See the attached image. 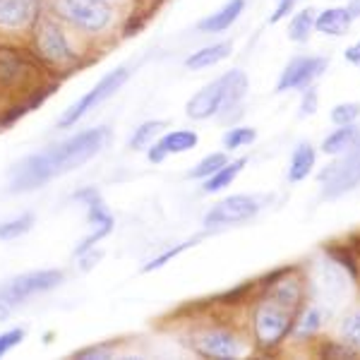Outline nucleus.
I'll use <instances>...</instances> for the list:
<instances>
[{"instance_id": "nucleus-1", "label": "nucleus", "mask_w": 360, "mask_h": 360, "mask_svg": "<svg viewBox=\"0 0 360 360\" xmlns=\"http://www.w3.org/2000/svg\"><path fill=\"white\" fill-rule=\"evenodd\" d=\"M108 127H94V130L79 132L77 137H70L65 142L53 144L44 152L29 156L22 164H17L10 178V190L13 193H29L46 185L49 180L75 171L82 164L101 152L108 142Z\"/></svg>"}, {"instance_id": "nucleus-2", "label": "nucleus", "mask_w": 360, "mask_h": 360, "mask_svg": "<svg viewBox=\"0 0 360 360\" xmlns=\"http://www.w3.org/2000/svg\"><path fill=\"white\" fill-rule=\"evenodd\" d=\"M300 303V283L283 278L271 286L269 295L255 310V339L262 348H274L291 332Z\"/></svg>"}, {"instance_id": "nucleus-3", "label": "nucleus", "mask_w": 360, "mask_h": 360, "mask_svg": "<svg viewBox=\"0 0 360 360\" xmlns=\"http://www.w3.org/2000/svg\"><path fill=\"white\" fill-rule=\"evenodd\" d=\"M248 91V77L240 70H231V72L221 75L219 79H214L212 84H207L205 89H200L197 94L188 101V115L195 120H205L212 115L233 108Z\"/></svg>"}, {"instance_id": "nucleus-4", "label": "nucleus", "mask_w": 360, "mask_h": 360, "mask_svg": "<svg viewBox=\"0 0 360 360\" xmlns=\"http://www.w3.org/2000/svg\"><path fill=\"white\" fill-rule=\"evenodd\" d=\"M319 183L324 185V197H341L360 185V135L339 161L319 173Z\"/></svg>"}, {"instance_id": "nucleus-5", "label": "nucleus", "mask_w": 360, "mask_h": 360, "mask_svg": "<svg viewBox=\"0 0 360 360\" xmlns=\"http://www.w3.org/2000/svg\"><path fill=\"white\" fill-rule=\"evenodd\" d=\"M63 281V271L58 269H44V271H29V274H22L8 281L3 288H0V298L3 303L8 305H17V303H25L27 298L37 293H46L51 288L60 286Z\"/></svg>"}, {"instance_id": "nucleus-6", "label": "nucleus", "mask_w": 360, "mask_h": 360, "mask_svg": "<svg viewBox=\"0 0 360 360\" xmlns=\"http://www.w3.org/2000/svg\"><path fill=\"white\" fill-rule=\"evenodd\" d=\"M125 79H127V70L125 68H118L115 72L106 75V77H103L101 82L94 86V89L86 91V94L79 98L75 106H70L68 111L60 115V127H70V125L77 123L79 118H84V115L91 111V108H96L101 101H106L108 96H113L115 91H118L120 86L125 84Z\"/></svg>"}, {"instance_id": "nucleus-7", "label": "nucleus", "mask_w": 360, "mask_h": 360, "mask_svg": "<svg viewBox=\"0 0 360 360\" xmlns=\"http://www.w3.org/2000/svg\"><path fill=\"white\" fill-rule=\"evenodd\" d=\"M58 13L86 32H98L111 22V10L103 0H58Z\"/></svg>"}, {"instance_id": "nucleus-8", "label": "nucleus", "mask_w": 360, "mask_h": 360, "mask_svg": "<svg viewBox=\"0 0 360 360\" xmlns=\"http://www.w3.org/2000/svg\"><path fill=\"white\" fill-rule=\"evenodd\" d=\"M259 212V205L255 197L248 195H233V197H226L219 205H214L207 212L205 224L207 226H229V224H240L252 219L255 214Z\"/></svg>"}, {"instance_id": "nucleus-9", "label": "nucleus", "mask_w": 360, "mask_h": 360, "mask_svg": "<svg viewBox=\"0 0 360 360\" xmlns=\"http://www.w3.org/2000/svg\"><path fill=\"white\" fill-rule=\"evenodd\" d=\"M327 70V60L324 58H295L288 63V68L283 70L281 79L276 84V91H288L298 89V86H307L315 77Z\"/></svg>"}, {"instance_id": "nucleus-10", "label": "nucleus", "mask_w": 360, "mask_h": 360, "mask_svg": "<svg viewBox=\"0 0 360 360\" xmlns=\"http://www.w3.org/2000/svg\"><path fill=\"white\" fill-rule=\"evenodd\" d=\"M37 44L39 51L51 58V60H70L72 58V51H70V44L65 39V34L60 32V27L56 25L53 20H41L37 27Z\"/></svg>"}, {"instance_id": "nucleus-11", "label": "nucleus", "mask_w": 360, "mask_h": 360, "mask_svg": "<svg viewBox=\"0 0 360 360\" xmlns=\"http://www.w3.org/2000/svg\"><path fill=\"white\" fill-rule=\"evenodd\" d=\"M195 346H197V351L207 358L229 360V358L240 356V344L236 341V336L229 332H221V329H212V332L200 334Z\"/></svg>"}, {"instance_id": "nucleus-12", "label": "nucleus", "mask_w": 360, "mask_h": 360, "mask_svg": "<svg viewBox=\"0 0 360 360\" xmlns=\"http://www.w3.org/2000/svg\"><path fill=\"white\" fill-rule=\"evenodd\" d=\"M39 15V0H0V27L20 29Z\"/></svg>"}, {"instance_id": "nucleus-13", "label": "nucleus", "mask_w": 360, "mask_h": 360, "mask_svg": "<svg viewBox=\"0 0 360 360\" xmlns=\"http://www.w3.org/2000/svg\"><path fill=\"white\" fill-rule=\"evenodd\" d=\"M197 144V132L193 130H178V132H168L149 149V159L154 164L164 161L168 154H180V152H190Z\"/></svg>"}, {"instance_id": "nucleus-14", "label": "nucleus", "mask_w": 360, "mask_h": 360, "mask_svg": "<svg viewBox=\"0 0 360 360\" xmlns=\"http://www.w3.org/2000/svg\"><path fill=\"white\" fill-rule=\"evenodd\" d=\"M86 205H89V221H91V226H94V231H91V233L82 240V245L77 248V255H84L86 250H91L98 240H101L103 236L111 233V229H113L111 214H108L106 209H103V205L98 202L96 195L91 197V200L86 202Z\"/></svg>"}, {"instance_id": "nucleus-15", "label": "nucleus", "mask_w": 360, "mask_h": 360, "mask_svg": "<svg viewBox=\"0 0 360 360\" xmlns=\"http://www.w3.org/2000/svg\"><path fill=\"white\" fill-rule=\"evenodd\" d=\"M243 10H245V0H229L219 13H212L207 20L200 22V32H207V34L224 32V29H229L238 17H240Z\"/></svg>"}, {"instance_id": "nucleus-16", "label": "nucleus", "mask_w": 360, "mask_h": 360, "mask_svg": "<svg viewBox=\"0 0 360 360\" xmlns=\"http://www.w3.org/2000/svg\"><path fill=\"white\" fill-rule=\"evenodd\" d=\"M351 15H348L346 8H329L324 10L322 15L315 17V27L317 32L329 34V37H344L351 27Z\"/></svg>"}, {"instance_id": "nucleus-17", "label": "nucleus", "mask_w": 360, "mask_h": 360, "mask_svg": "<svg viewBox=\"0 0 360 360\" xmlns=\"http://www.w3.org/2000/svg\"><path fill=\"white\" fill-rule=\"evenodd\" d=\"M312 166H315V149L310 144H300L291 156V166H288V180L291 183H300L310 176Z\"/></svg>"}, {"instance_id": "nucleus-18", "label": "nucleus", "mask_w": 360, "mask_h": 360, "mask_svg": "<svg viewBox=\"0 0 360 360\" xmlns=\"http://www.w3.org/2000/svg\"><path fill=\"white\" fill-rule=\"evenodd\" d=\"M358 127L356 125H341L339 130L332 132L327 139H324V144H322V149H324V154H332V156H339V154H344L346 149H351L353 147V142L358 139Z\"/></svg>"}, {"instance_id": "nucleus-19", "label": "nucleus", "mask_w": 360, "mask_h": 360, "mask_svg": "<svg viewBox=\"0 0 360 360\" xmlns=\"http://www.w3.org/2000/svg\"><path fill=\"white\" fill-rule=\"evenodd\" d=\"M229 53H231V44H214V46H207V49L195 51V53L185 60V65L193 68V70H202V68L221 63Z\"/></svg>"}, {"instance_id": "nucleus-20", "label": "nucleus", "mask_w": 360, "mask_h": 360, "mask_svg": "<svg viewBox=\"0 0 360 360\" xmlns=\"http://www.w3.org/2000/svg\"><path fill=\"white\" fill-rule=\"evenodd\" d=\"M245 164H248V159H238V161H233V164L221 166L217 173H212V176H209V180L205 183V193H219V190H224L226 185H231L236 180L238 173L243 171V166H245Z\"/></svg>"}, {"instance_id": "nucleus-21", "label": "nucleus", "mask_w": 360, "mask_h": 360, "mask_svg": "<svg viewBox=\"0 0 360 360\" xmlns=\"http://www.w3.org/2000/svg\"><path fill=\"white\" fill-rule=\"evenodd\" d=\"M312 27H315V10H303L291 20V27H288V39L291 41H307Z\"/></svg>"}, {"instance_id": "nucleus-22", "label": "nucleus", "mask_w": 360, "mask_h": 360, "mask_svg": "<svg viewBox=\"0 0 360 360\" xmlns=\"http://www.w3.org/2000/svg\"><path fill=\"white\" fill-rule=\"evenodd\" d=\"M161 127H164L161 120H149V123L139 125L137 130H135V135H132V139H130V147L132 149H144L156 135H159Z\"/></svg>"}, {"instance_id": "nucleus-23", "label": "nucleus", "mask_w": 360, "mask_h": 360, "mask_svg": "<svg viewBox=\"0 0 360 360\" xmlns=\"http://www.w3.org/2000/svg\"><path fill=\"white\" fill-rule=\"evenodd\" d=\"M226 164H229V161H226V154H219V152L209 154L193 168V171H190V176H193V178H209L212 173H217L219 168L226 166Z\"/></svg>"}, {"instance_id": "nucleus-24", "label": "nucleus", "mask_w": 360, "mask_h": 360, "mask_svg": "<svg viewBox=\"0 0 360 360\" xmlns=\"http://www.w3.org/2000/svg\"><path fill=\"white\" fill-rule=\"evenodd\" d=\"M32 229V217H20L15 221H8V224H0V240H13V238L27 233Z\"/></svg>"}, {"instance_id": "nucleus-25", "label": "nucleus", "mask_w": 360, "mask_h": 360, "mask_svg": "<svg viewBox=\"0 0 360 360\" xmlns=\"http://www.w3.org/2000/svg\"><path fill=\"white\" fill-rule=\"evenodd\" d=\"M360 115V103H339L332 111V120L336 125H351Z\"/></svg>"}, {"instance_id": "nucleus-26", "label": "nucleus", "mask_w": 360, "mask_h": 360, "mask_svg": "<svg viewBox=\"0 0 360 360\" xmlns=\"http://www.w3.org/2000/svg\"><path fill=\"white\" fill-rule=\"evenodd\" d=\"M252 139H255V130H250V127H236V130L226 132L224 144L229 149H238V147H245Z\"/></svg>"}, {"instance_id": "nucleus-27", "label": "nucleus", "mask_w": 360, "mask_h": 360, "mask_svg": "<svg viewBox=\"0 0 360 360\" xmlns=\"http://www.w3.org/2000/svg\"><path fill=\"white\" fill-rule=\"evenodd\" d=\"M341 332H344V339L348 341V344L360 348V312H353V315H348L344 319Z\"/></svg>"}, {"instance_id": "nucleus-28", "label": "nucleus", "mask_w": 360, "mask_h": 360, "mask_svg": "<svg viewBox=\"0 0 360 360\" xmlns=\"http://www.w3.org/2000/svg\"><path fill=\"white\" fill-rule=\"evenodd\" d=\"M200 240V238H193V240H185V243H180L178 248H171V250H166L164 255H159V257L156 259H152V262H149L147 266H144V271H152V269H159V266H164L168 259H173V257H178L180 252H183V250H188L190 245H195V243Z\"/></svg>"}, {"instance_id": "nucleus-29", "label": "nucleus", "mask_w": 360, "mask_h": 360, "mask_svg": "<svg viewBox=\"0 0 360 360\" xmlns=\"http://www.w3.org/2000/svg\"><path fill=\"white\" fill-rule=\"evenodd\" d=\"M319 324H322V319H319V312L317 310H310L307 315H303V319L298 322V329H295V334L298 336H305V334H315L319 329Z\"/></svg>"}, {"instance_id": "nucleus-30", "label": "nucleus", "mask_w": 360, "mask_h": 360, "mask_svg": "<svg viewBox=\"0 0 360 360\" xmlns=\"http://www.w3.org/2000/svg\"><path fill=\"white\" fill-rule=\"evenodd\" d=\"M22 339H25V329H10V332L0 334V356H5L17 344H22Z\"/></svg>"}, {"instance_id": "nucleus-31", "label": "nucleus", "mask_w": 360, "mask_h": 360, "mask_svg": "<svg viewBox=\"0 0 360 360\" xmlns=\"http://www.w3.org/2000/svg\"><path fill=\"white\" fill-rule=\"evenodd\" d=\"M317 111V91L307 89L303 96V108H300V115H312Z\"/></svg>"}, {"instance_id": "nucleus-32", "label": "nucleus", "mask_w": 360, "mask_h": 360, "mask_svg": "<svg viewBox=\"0 0 360 360\" xmlns=\"http://www.w3.org/2000/svg\"><path fill=\"white\" fill-rule=\"evenodd\" d=\"M324 356L327 358H353V351L348 348H339V346H324Z\"/></svg>"}, {"instance_id": "nucleus-33", "label": "nucleus", "mask_w": 360, "mask_h": 360, "mask_svg": "<svg viewBox=\"0 0 360 360\" xmlns=\"http://www.w3.org/2000/svg\"><path fill=\"white\" fill-rule=\"evenodd\" d=\"M293 3H295V0H278V8H276L274 17H271V22H278V20H283V17L288 15V10L293 8Z\"/></svg>"}, {"instance_id": "nucleus-34", "label": "nucleus", "mask_w": 360, "mask_h": 360, "mask_svg": "<svg viewBox=\"0 0 360 360\" xmlns=\"http://www.w3.org/2000/svg\"><path fill=\"white\" fill-rule=\"evenodd\" d=\"M346 60L353 63V65H360V41L353 44L351 49H346Z\"/></svg>"}, {"instance_id": "nucleus-35", "label": "nucleus", "mask_w": 360, "mask_h": 360, "mask_svg": "<svg viewBox=\"0 0 360 360\" xmlns=\"http://www.w3.org/2000/svg\"><path fill=\"white\" fill-rule=\"evenodd\" d=\"M108 358V353L103 351V348H89V351H79V353H75V358Z\"/></svg>"}, {"instance_id": "nucleus-36", "label": "nucleus", "mask_w": 360, "mask_h": 360, "mask_svg": "<svg viewBox=\"0 0 360 360\" xmlns=\"http://www.w3.org/2000/svg\"><path fill=\"white\" fill-rule=\"evenodd\" d=\"M346 10H348V15H351V20H356V17H360V0H351Z\"/></svg>"}, {"instance_id": "nucleus-37", "label": "nucleus", "mask_w": 360, "mask_h": 360, "mask_svg": "<svg viewBox=\"0 0 360 360\" xmlns=\"http://www.w3.org/2000/svg\"><path fill=\"white\" fill-rule=\"evenodd\" d=\"M8 315V310H5V307H0V317H5Z\"/></svg>"}]
</instances>
